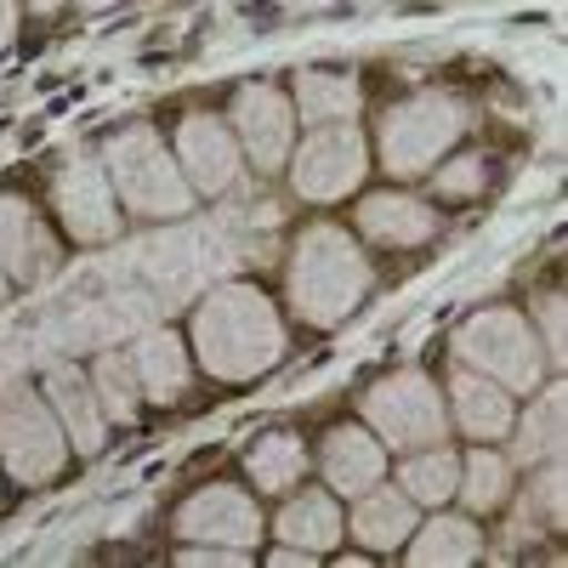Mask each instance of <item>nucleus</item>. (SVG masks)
<instances>
[{
  "label": "nucleus",
  "mask_w": 568,
  "mask_h": 568,
  "mask_svg": "<svg viewBox=\"0 0 568 568\" xmlns=\"http://www.w3.org/2000/svg\"><path fill=\"white\" fill-rule=\"evenodd\" d=\"M273 540L278 546H302L313 557H329L342 540H347V517H342V500L329 489H302L278 506L273 517Z\"/></svg>",
  "instance_id": "obj_21"
},
{
  "label": "nucleus",
  "mask_w": 568,
  "mask_h": 568,
  "mask_svg": "<svg viewBox=\"0 0 568 568\" xmlns=\"http://www.w3.org/2000/svg\"><path fill=\"white\" fill-rule=\"evenodd\" d=\"M7 296H12V278H7V273H0V307H7Z\"/></svg>",
  "instance_id": "obj_36"
},
{
  "label": "nucleus",
  "mask_w": 568,
  "mask_h": 568,
  "mask_svg": "<svg viewBox=\"0 0 568 568\" xmlns=\"http://www.w3.org/2000/svg\"><path fill=\"white\" fill-rule=\"evenodd\" d=\"M233 136H240V149L251 165L262 171H278L296 149V103L284 98L278 85H245L240 98H233Z\"/></svg>",
  "instance_id": "obj_12"
},
{
  "label": "nucleus",
  "mask_w": 568,
  "mask_h": 568,
  "mask_svg": "<svg viewBox=\"0 0 568 568\" xmlns=\"http://www.w3.org/2000/svg\"><path fill=\"white\" fill-rule=\"evenodd\" d=\"M176 562H194V568H245V562H251V551H240V546H205V540H182Z\"/></svg>",
  "instance_id": "obj_31"
},
{
  "label": "nucleus",
  "mask_w": 568,
  "mask_h": 568,
  "mask_svg": "<svg viewBox=\"0 0 568 568\" xmlns=\"http://www.w3.org/2000/svg\"><path fill=\"white\" fill-rule=\"evenodd\" d=\"M176 540H205V546H240L256 551L262 546V506L251 489L233 484H205L182 500L176 511Z\"/></svg>",
  "instance_id": "obj_10"
},
{
  "label": "nucleus",
  "mask_w": 568,
  "mask_h": 568,
  "mask_svg": "<svg viewBox=\"0 0 568 568\" xmlns=\"http://www.w3.org/2000/svg\"><path fill=\"white\" fill-rule=\"evenodd\" d=\"M358 233L369 245H387V251H415L426 240H438V211L415 200V194H398V187H387V194H369L358 205Z\"/></svg>",
  "instance_id": "obj_20"
},
{
  "label": "nucleus",
  "mask_w": 568,
  "mask_h": 568,
  "mask_svg": "<svg viewBox=\"0 0 568 568\" xmlns=\"http://www.w3.org/2000/svg\"><path fill=\"white\" fill-rule=\"evenodd\" d=\"M484 182H489V165L478 154L444 160V171H433V187H438L444 200H471V194H484Z\"/></svg>",
  "instance_id": "obj_29"
},
{
  "label": "nucleus",
  "mask_w": 568,
  "mask_h": 568,
  "mask_svg": "<svg viewBox=\"0 0 568 568\" xmlns=\"http://www.w3.org/2000/svg\"><path fill=\"white\" fill-rule=\"evenodd\" d=\"M318 471H324V484L329 495H364L369 484H382L387 478V444L369 433V426H329L324 433V449H318Z\"/></svg>",
  "instance_id": "obj_16"
},
{
  "label": "nucleus",
  "mask_w": 568,
  "mask_h": 568,
  "mask_svg": "<svg viewBox=\"0 0 568 568\" xmlns=\"http://www.w3.org/2000/svg\"><path fill=\"white\" fill-rule=\"evenodd\" d=\"M460 484V455L449 444H420V449H398V489L420 506H449Z\"/></svg>",
  "instance_id": "obj_22"
},
{
  "label": "nucleus",
  "mask_w": 568,
  "mask_h": 568,
  "mask_svg": "<svg viewBox=\"0 0 568 568\" xmlns=\"http://www.w3.org/2000/svg\"><path fill=\"white\" fill-rule=\"evenodd\" d=\"M347 517V535L364 546V551H398L409 535H415V524H420V506L398 489V484H369L364 495H353V511H342Z\"/></svg>",
  "instance_id": "obj_18"
},
{
  "label": "nucleus",
  "mask_w": 568,
  "mask_h": 568,
  "mask_svg": "<svg viewBox=\"0 0 568 568\" xmlns=\"http://www.w3.org/2000/svg\"><path fill=\"white\" fill-rule=\"evenodd\" d=\"M466 131V114L444 91H415V98L393 103L382 120V165L404 182V176H426Z\"/></svg>",
  "instance_id": "obj_6"
},
{
  "label": "nucleus",
  "mask_w": 568,
  "mask_h": 568,
  "mask_svg": "<svg viewBox=\"0 0 568 568\" xmlns=\"http://www.w3.org/2000/svg\"><path fill=\"white\" fill-rule=\"evenodd\" d=\"M176 165H182V176H187V187H194V194L216 200V194H227V187L240 182L245 149H240V136H233L227 120H216V114H187V120L176 125Z\"/></svg>",
  "instance_id": "obj_11"
},
{
  "label": "nucleus",
  "mask_w": 568,
  "mask_h": 568,
  "mask_svg": "<svg viewBox=\"0 0 568 568\" xmlns=\"http://www.w3.org/2000/svg\"><path fill=\"white\" fill-rule=\"evenodd\" d=\"M85 375H91V393H98V404L114 426H131L142 415V387H136V369L125 353H103Z\"/></svg>",
  "instance_id": "obj_27"
},
{
  "label": "nucleus",
  "mask_w": 568,
  "mask_h": 568,
  "mask_svg": "<svg viewBox=\"0 0 568 568\" xmlns=\"http://www.w3.org/2000/svg\"><path fill=\"white\" fill-rule=\"evenodd\" d=\"M40 393H45V404H52L69 449L98 455L109 444V415H103L98 393H91V375L80 364H52V369H45V382H40Z\"/></svg>",
  "instance_id": "obj_15"
},
{
  "label": "nucleus",
  "mask_w": 568,
  "mask_h": 568,
  "mask_svg": "<svg viewBox=\"0 0 568 568\" xmlns=\"http://www.w3.org/2000/svg\"><path fill=\"white\" fill-rule=\"evenodd\" d=\"M529 398H535V409L511 420V433H517V455H506V460L540 466V460L562 455V444H568V433H562V387H557V382H551V387L540 382Z\"/></svg>",
  "instance_id": "obj_24"
},
{
  "label": "nucleus",
  "mask_w": 568,
  "mask_h": 568,
  "mask_svg": "<svg viewBox=\"0 0 568 568\" xmlns=\"http://www.w3.org/2000/svg\"><path fill=\"white\" fill-rule=\"evenodd\" d=\"M80 12H109V7H120V0H74Z\"/></svg>",
  "instance_id": "obj_34"
},
{
  "label": "nucleus",
  "mask_w": 568,
  "mask_h": 568,
  "mask_svg": "<svg viewBox=\"0 0 568 568\" xmlns=\"http://www.w3.org/2000/svg\"><path fill=\"white\" fill-rule=\"evenodd\" d=\"M58 262L63 251L52 240V227L40 222V211L23 194H0V273L23 284V291H34V284L58 273Z\"/></svg>",
  "instance_id": "obj_13"
},
{
  "label": "nucleus",
  "mask_w": 568,
  "mask_h": 568,
  "mask_svg": "<svg viewBox=\"0 0 568 568\" xmlns=\"http://www.w3.org/2000/svg\"><path fill=\"white\" fill-rule=\"evenodd\" d=\"M296 120H307V125H342V120H353L358 114V103H364V91H358V80L353 74H336V69H307L302 80H296Z\"/></svg>",
  "instance_id": "obj_23"
},
{
  "label": "nucleus",
  "mask_w": 568,
  "mask_h": 568,
  "mask_svg": "<svg viewBox=\"0 0 568 568\" xmlns=\"http://www.w3.org/2000/svg\"><path fill=\"white\" fill-rule=\"evenodd\" d=\"M69 455L74 449L63 438L52 404H45V393H34V387L0 393V466H7L23 489L52 484L69 466Z\"/></svg>",
  "instance_id": "obj_7"
},
{
  "label": "nucleus",
  "mask_w": 568,
  "mask_h": 568,
  "mask_svg": "<svg viewBox=\"0 0 568 568\" xmlns=\"http://www.w3.org/2000/svg\"><path fill=\"white\" fill-rule=\"evenodd\" d=\"M58 7H63V0H29V12H40V18H45V12H58Z\"/></svg>",
  "instance_id": "obj_35"
},
{
  "label": "nucleus",
  "mask_w": 568,
  "mask_h": 568,
  "mask_svg": "<svg viewBox=\"0 0 568 568\" xmlns=\"http://www.w3.org/2000/svg\"><path fill=\"white\" fill-rule=\"evenodd\" d=\"M267 562H278V568H313L318 557L313 551H302V546H273V557Z\"/></svg>",
  "instance_id": "obj_32"
},
{
  "label": "nucleus",
  "mask_w": 568,
  "mask_h": 568,
  "mask_svg": "<svg viewBox=\"0 0 568 568\" xmlns=\"http://www.w3.org/2000/svg\"><path fill=\"white\" fill-rule=\"evenodd\" d=\"M131 369H136V387H142V404H176L187 398V382H194V353L182 347L176 329H149L125 347Z\"/></svg>",
  "instance_id": "obj_19"
},
{
  "label": "nucleus",
  "mask_w": 568,
  "mask_h": 568,
  "mask_svg": "<svg viewBox=\"0 0 568 568\" xmlns=\"http://www.w3.org/2000/svg\"><path fill=\"white\" fill-rule=\"evenodd\" d=\"M444 404H449V426H460L471 444H506V438H511L517 398H511L500 382H489V375L455 364V375H449V398H444Z\"/></svg>",
  "instance_id": "obj_14"
},
{
  "label": "nucleus",
  "mask_w": 568,
  "mask_h": 568,
  "mask_svg": "<svg viewBox=\"0 0 568 568\" xmlns=\"http://www.w3.org/2000/svg\"><path fill=\"white\" fill-rule=\"evenodd\" d=\"M187 342H194V358L205 375L227 387H245V382H262L267 369H278L284 347V318L273 307V296L251 278H227L216 291L194 307V329H187Z\"/></svg>",
  "instance_id": "obj_1"
},
{
  "label": "nucleus",
  "mask_w": 568,
  "mask_h": 568,
  "mask_svg": "<svg viewBox=\"0 0 568 568\" xmlns=\"http://www.w3.org/2000/svg\"><path fill=\"white\" fill-rule=\"evenodd\" d=\"M364 426L387 449H420L449 438V404L444 387L426 369H393L364 393Z\"/></svg>",
  "instance_id": "obj_5"
},
{
  "label": "nucleus",
  "mask_w": 568,
  "mask_h": 568,
  "mask_svg": "<svg viewBox=\"0 0 568 568\" xmlns=\"http://www.w3.org/2000/svg\"><path fill=\"white\" fill-rule=\"evenodd\" d=\"M291 187L313 205H336L347 200L353 187L364 182L369 171V142L358 136V125H313L296 149H291Z\"/></svg>",
  "instance_id": "obj_8"
},
{
  "label": "nucleus",
  "mask_w": 568,
  "mask_h": 568,
  "mask_svg": "<svg viewBox=\"0 0 568 568\" xmlns=\"http://www.w3.org/2000/svg\"><path fill=\"white\" fill-rule=\"evenodd\" d=\"M529 324H540L535 336H540L546 364H562V296H546V302L535 307V318H529Z\"/></svg>",
  "instance_id": "obj_30"
},
{
  "label": "nucleus",
  "mask_w": 568,
  "mask_h": 568,
  "mask_svg": "<svg viewBox=\"0 0 568 568\" xmlns=\"http://www.w3.org/2000/svg\"><path fill=\"white\" fill-rule=\"evenodd\" d=\"M103 171H109V187H114L120 211H131L142 222H176V216L194 211V200H200L154 125L114 131L103 142Z\"/></svg>",
  "instance_id": "obj_3"
},
{
  "label": "nucleus",
  "mask_w": 568,
  "mask_h": 568,
  "mask_svg": "<svg viewBox=\"0 0 568 568\" xmlns=\"http://www.w3.org/2000/svg\"><path fill=\"white\" fill-rule=\"evenodd\" d=\"M562 511H568V471H562V455H551L540 460L529 484V517H540L546 529H562Z\"/></svg>",
  "instance_id": "obj_28"
},
{
  "label": "nucleus",
  "mask_w": 568,
  "mask_h": 568,
  "mask_svg": "<svg viewBox=\"0 0 568 568\" xmlns=\"http://www.w3.org/2000/svg\"><path fill=\"white\" fill-rule=\"evenodd\" d=\"M375 291V267L364 245L336 222H313L291 251V307L307 329L347 324Z\"/></svg>",
  "instance_id": "obj_2"
},
{
  "label": "nucleus",
  "mask_w": 568,
  "mask_h": 568,
  "mask_svg": "<svg viewBox=\"0 0 568 568\" xmlns=\"http://www.w3.org/2000/svg\"><path fill=\"white\" fill-rule=\"evenodd\" d=\"M245 471L262 495H291L307 478V444L296 433H262L245 455Z\"/></svg>",
  "instance_id": "obj_25"
},
{
  "label": "nucleus",
  "mask_w": 568,
  "mask_h": 568,
  "mask_svg": "<svg viewBox=\"0 0 568 568\" xmlns=\"http://www.w3.org/2000/svg\"><path fill=\"white\" fill-rule=\"evenodd\" d=\"M511 495V460L495 449V444H478V449H466L460 455V484H455V500L471 511V517H484V511H500Z\"/></svg>",
  "instance_id": "obj_26"
},
{
  "label": "nucleus",
  "mask_w": 568,
  "mask_h": 568,
  "mask_svg": "<svg viewBox=\"0 0 568 568\" xmlns=\"http://www.w3.org/2000/svg\"><path fill=\"white\" fill-rule=\"evenodd\" d=\"M12 34H18V0H0V52L12 45Z\"/></svg>",
  "instance_id": "obj_33"
},
{
  "label": "nucleus",
  "mask_w": 568,
  "mask_h": 568,
  "mask_svg": "<svg viewBox=\"0 0 568 568\" xmlns=\"http://www.w3.org/2000/svg\"><path fill=\"white\" fill-rule=\"evenodd\" d=\"M52 205L69 227V240L80 245H109L120 240V200H114V187H109V171L103 160H91V154H69L58 182H52Z\"/></svg>",
  "instance_id": "obj_9"
},
{
  "label": "nucleus",
  "mask_w": 568,
  "mask_h": 568,
  "mask_svg": "<svg viewBox=\"0 0 568 568\" xmlns=\"http://www.w3.org/2000/svg\"><path fill=\"white\" fill-rule=\"evenodd\" d=\"M455 364L489 375V382H500L511 398H529L540 382H546V353H540V336L529 313L517 307H478L449 342Z\"/></svg>",
  "instance_id": "obj_4"
},
{
  "label": "nucleus",
  "mask_w": 568,
  "mask_h": 568,
  "mask_svg": "<svg viewBox=\"0 0 568 568\" xmlns=\"http://www.w3.org/2000/svg\"><path fill=\"white\" fill-rule=\"evenodd\" d=\"M404 557L415 568H466L484 557V529L471 511H449V506H433L420 511L415 535L404 540Z\"/></svg>",
  "instance_id": "obj_17"
}]
</instances>
